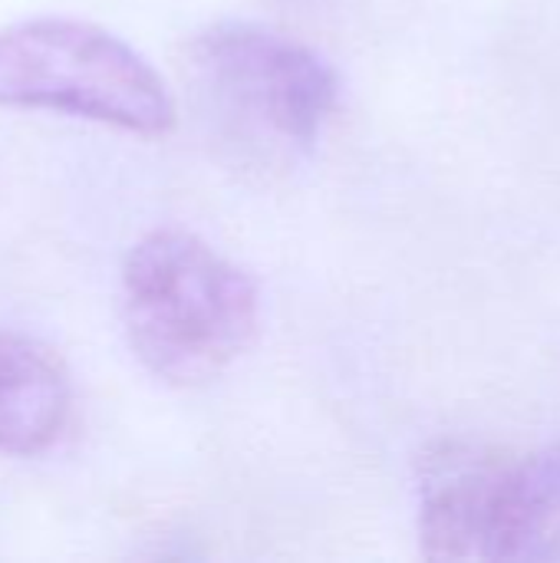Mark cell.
<instances>
[{
    "mask_svg": "<svg viewBox=\"0 0 560 563\" xmlns=\"http://www.w3.org/2000/svg\"><path fill=\"white\" fill-rule=\"evenodd\" d=\"M119 287L129 350L165 386H205L257 340L254 277L185 228L139 238L122 261Z\"/></svg>",
    "mask_w": 560,
    "mask_h": 563,
    "instance_id": "6da1fadb",
    "label": "cell"
},
{
    "mask_svg": "<svg viewBox=\"0 0 560 563\" xmlns=\"http://www.w3.org/2000/svg\"><path fill=\"white\" fill-rule=\"evenodd\" d=\"M185 73L211 135L248 168H294L340 102V76L297 36L254 20H215L188 43Z\"/></svg>",
    "mask_w": 560,
    "mask_h": 563,
    "instance_id": "7a4b0ae2",
    "label": "cell"
},
{
    "mask_svg": "<svg viewBox=\"0 0 560 563\" xmlns=\"http://www.w3.org/2000/svg\"><path fill=\"white\" fill-rule=\"evenodd\" d=\"M0 106L89 119L158 139L178 122L162 73L122 36L73 16L0 30Z\"/></svg>",
    "mask_w": 560,
    "mask_h": 563,
    "instance_id": "3957f363",
    "label": "cell"
},
{
    "mask_svg": "<svg viewBox=\"0 0 560 563\" xmlns=\"http://www.w3.org/2000/svg\"><path fill=\"white\" fill-rule=\"evenodd\" d=\"M419 548L429 561H560V445L436 449L419 482Z\"/></svg>",
    "mask_w": 560,
    "mask_h": 563,
    "instance_id": "277c9868",
    "label": "cell"
},
{
    "mask_svg": "<svg viewBox=\"0 0 560 563\" xmlns=\"http://www.w3.org/2000/svg\"><path fill=\"white\" fill-rule=\"evenodd\" d=\"M73 412L63 356L36 336L0 330V455L30 459L59 442Z\"/></svg>",
    "mask_w": 560,
    "mask_h": 563,
    "instance_id": "5b68a950",
    "label": "cell"
}]
</instances>
